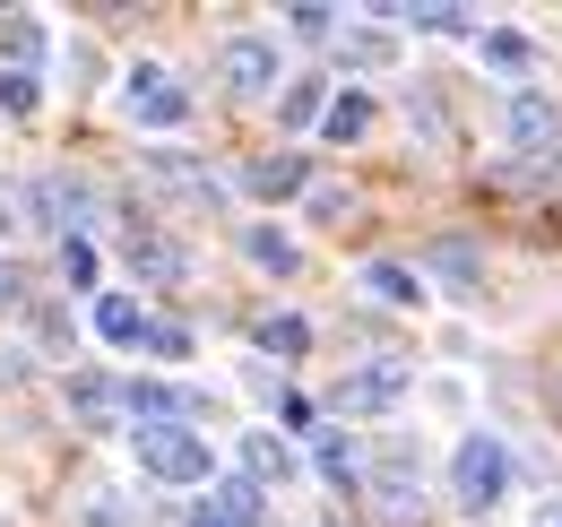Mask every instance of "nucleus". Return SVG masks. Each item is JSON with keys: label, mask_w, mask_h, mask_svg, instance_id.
<instances>
[{"label": "nucleus", "mask_w": 562, "mask_h": 527, "mask_svg": "<svg viewBox=\"0 0 562 527\" xmlns=\"http://www.w3.org/2000/svg\"><path fill=\"white\" fill-rule=\"evenodd\" d=\"M502 493H510V450H502L493 433H468V441L450 450V502H459L468 519H485V511H502Z\"/></svg>", "instance_id": "f257e3e1"}, {"label": "nucleus", "mask_w": 562, "mask_h": 527, "mask_svg": "<svg viewBox=\"0 0 562 527\" xmlns=\"http://www.w3.org/2000/svg\"><path fill=\"white\" fill-rule=\"evenodd\" d=\"M122 113H131L139 131H182V122H191V87L165 61H131L122 69Z\"/></svg>", "instance_id": "f03ea898"}, {"label": "nucleus", "mask_w": 562, "mask_h": 527, "mask_svg": "<svg viewBox=\"0 0 562 527\" xmlns=\"http://www.w3.org/2000/svg\"><path fill=\"white\" fill-rule=\"evenodd\" d=\"M131 450H139V467L156 484H209V441L191 424H139Z\"/></svg>", "instance_id": "7ed1b4c3"}, {"label": "nucleus", "mask_w": 562, "mask_h": 527, "mask_svg": "<svg viewBox=\"0 0 562 527\" xmlns=\"http://www.w3.org/2000/svg\"><path fill=\"white\" fill-rule=\"evenodd\" d=\"M398 397H407V363H363L329 390V415H390Z\"/></svg>", "instance_id": "20e7f679"}, {"label": "nucleus", "mask_w": 562, "mask_h": 527, "mask_svg": "<svg viewBox=\"0 0 562 527\" xmlns=\"http://www.w3.org/2000/svg\"><path fill=\"white\" fill-rule=\"evenodd\" d=\"M122 260H131V277H147V285H182V277H191V251H182L173 234L139 225V216H131V234H122Z\"/></svg>", "instance_id": "39448f33"}, {"label": "nucleus", "mask_w": 562, "mask_h": 527, "mask_svg": "<svg viewBox=\"0 0 562 527\" xmlns=\"http://www.w3.org/2000/svg\"><path fill=\"white\" fill-rule=\"evenodd\" d=\"M216 78H225L234 96H269V87H278V44H269V35H225Z\"/></svg>", "instance_id": "423d86ee"}, {"label": "nucleus", "mask_w": 562, "mask_h": 527, "mask_svg": "<svg viewBox=\"0 0 562 527\" xmlns=\"http://www.w3.org/2000/svg\"><path fill=\"white\" fill-rule=\"evenodd\" d=\"M139 165H147V182H165V191H182V199H216V173L200 165V156H182V147H147Z\"/></svg>", "instance_id": "0eeeda50"}, {"label": "nucleus", "mask_w": 562, "mask_h": 527, "mask_svg": "<svg viewBox=\"0 0 562 527\" xmlns=\"http://www.w3.org/2000/svg\"><path fill=\"white\" fill-rule=\"evenodd\" d=\"M510 138H519V147H554V138H562V113H554V96L519 87V96H510Z\"/></svg>", "instance_id": "6e6552de"}, {"label": "nucleus", "mask_w": 562, "mask_h": 527, "mask_svg": "<svg viewBox=\"0 0 562 527\" xmlns=\"http://www.w3.org/2000/svg\"><path fill=\"white\" fill-rule=\"evenodd\" d=\"M243 182H251L260 199H294V191H312V165L278 147V156H251V165H243Z\"/></svg>", "instance_id": "1a4fd4ad"}, {"label": "nucleus", "mask_w": 562, "mask_h": 527, "mask_svg": "<svg viewBox=\"0 0 562 527\" xmlns=\"http://www.w3.org/2000/svg\"><path fill=\"white\" fill-rule=\"evenodd\" d=\"M243 475L260 493H278V484H294V450H285L278 433H243Z\"/></svg>", "instance_id": "9d476101"}, {"label": "nucleus", "mask_w": 562, "mask_h": 527, "mask_svg": "<svg viewBox=\"0 0 562 527\" xmlns=\"http://www.w3.org/2000/svg\"><path fill=\"white\" fill-rule=\"evenodd\" d=\"M416 450H407V441H381V450H372V493H381V502H407V493H416Z\"/></svg>", "instance_id": "9b49d317"}, {"label": "nucleus", "mask_w": 562, "mask_h": 527, "mask_svg": "<svg viewBox=\"0 0 562 527\" xmlns=\"http://www.w3.org/2000/svg\"><path fill=\"white\" fill-rule=\"evenodd\" d=\"M338 61L347 69H390L398 61V35H390V26H338Z\"/></svg>", "instance_id": "f8f14e48"}, {"label": "nucleus", "mask_w": 562, "mask_h": 527, "mask_svg": "<svg viewBox=\"0 0 562 527\" xmlns=\"http://www.w3.org/2000/svg\"><path fill=\"white\" fill-rule=\"evenodd\" d=\"M209 511H225L234 527H269V493H260L251 475H225V484L209 493Z\"/></svg>", "instance_id": "ddd939ff"}, {"label": "nucleus", "mask_w": 562, "mask_h": 527, "mask_svg": "<svg viewBox=\"0 0 562 527\" xmlns=\"http://www.w3.org/2000/svg\"><path fill=\"white\" fill-rule=\"evenodd\" d=\"M363 285H372L381 303H398V312H416V303H424V277L407 260H372V268H363Z\"/></svg>", "instance_id": "4468645a"}, {"label": "nucleus", "mask_w": 562, "mask_h": 527, "mask_svg": "<svg viewBox=\"0 0 562 527\" xmlns=\"http://www.w3.org/2000/svg\"><path fill=\"white\" fill-rule=\"evenodd\" d=\"M398 26H416V35H476V18L459 9V0H424V9H390Z\"/></svg>", "instance_id": "2eb2a0df"}, {"label": "nucleus", "mask_w": 562, "mask_h": 527, "mask_svg": "<svg viewBox=\"0 0 562 527\" xmlns=\"http://www.w3.org/2000/svg\"><path fill=\"white\" fill-rule=\"evenodd\" d=\"M243 251H251V260L269 268V277H294V268H303V251L285 243L278 225H243Z\"/></svg>", "instance_id": "dca6fc26"}, {"label": "nucleus", "mask_w": 562, "mask_h": 527, "mask_svg": "<svg viewBox=\"0 0 562 527\" xmlns=\"http://www.w3.org/2000/svg\"><path fill=\"white\" fill-rule=\"evenodd\" d=\"M35 61H44V26H35V18H9V26H0V69H26V78H35Z\"/></svg>", "instance_id": "f3484780"}, {"label": "nucleus", "mask_w": 562, "mask_h": 527, "mask_svg": "<svg viewBox=\"0 0 562 527\" xmlns=\"http://www.w3.org/2000/svg\"><path fill=\"white\" fill-rule=\"evenodd\" d=\"M260 355H278V363H294V355H303V346H312V321H294V312H269V321H260Z\"/></svg>", "instance_id": "a211bd4d"}, {"label": "nucleus", "mask_w": 562, "mask_h": 527, "mask_svg": "<svg viewBox=\"0 0 562 527\" xmlns=\"http://www.w3.org/2000/svg\"><path fill=\"white\" fill-rule=\"evenodd\" d=\"M321 131L338 138V147H355V138L372 131V96H329V113H321Z\"/></svg>", "instance_id": "6ab92c4d"}, {"label": "nucleus", "mask_w": 562, "mask_h": 527, "mask_svg": "<svg viewBox=\"0 0 562 527\" xmlns=\"http://www.w3.org/2000/svg\"><path fill=\"white\" fill-rule=\"evenodd\" d=\"M139 303H131V294H104V303H95V337H113V346H139Z\"/></svg>", "instance_id": "aec40b11"}, {"label": "nucleus", "mask_w": 562, "mask_h": 527, "mask_svg": "<svg viewBox=\"0 0 562 527\" xmlns=\"http://www.w3.org/2000/svg\"><path fill=\"white\" fill-rule=\"evenodd\" d=\"M70 406L87 424H104V415H122V381H95V372H78L70 381Z\"/></svg>", "instance_id": "412c9836"}, {"label": "nucleus", "mask_w": 562, "mask_h": 527, "mask_svg": "<svg viewBox=\"0 0 562 527\" xmlns=\"http://www.w3.org/2000/svg\"><path fill=\"white\" fill-rule=\"evenodd\" d=\"M278 113H285V131H303V122H321V113H329V87H321V78H294V87L278 96Z\"/></svg>", "instance_id": "4be33fe9"}, {"label": "nucleus", "mask_w": 562, "mask_h": 527, "mask_svg": "<svg viewBox=\"0 0 562 527\" xmlns=\"http://www.w3.org/2000/svg\"><path fill=\"white\" fill-rule=\"evenodd\" d=\"M476 44H485L493 69H528V61H537V44H528V35H510V26H476Z\"/></svg>", "instance_id": "5701e85b"}, {"label": "nucleus", "mask_w": 562, "mask_h": 527, "mask_svg": "<svg viewBox=\"0 0 562 527\" xmlns=\"http://www.w3.org/2000/svg\"><path fill=\"white\" fill-rule=\"evenodd\" d=\"M139 346L156 355V363H182V355H191V329H182V321H156V312H147V321H139Z\"/></svg>", "instance_id": "b1692460"}, {"label": "nucleus", "mask_w": 562, "mask_h": 527, "mask_svg": "<svg viewBox=\"0 0 562 527\" xmlns=\"http://www.w3.org/2000/svg\"><path fill=\"white\" fill-rule=\"evenodd\" d=\"M312 216L321 225H355V191L347 182H312Z\"/></svg>", "instance_id": "393cba45"}, {"label": "nucleus", "mask_w": 562, "mask_h": 527, "mask_svg": "<svg viewBox=\"0 0 562 527\" xmlns=\"http://www.w3.org/2000/svg\"><path fill=\"white\" fill-rule=\"evenodd\" d=\"M321 475H329V484H363V459H355V441H338V433H329V441H321Z\"/></svg>", "instance_id": "a878e982"}, {"label": "nucleus", "mask_w": 562, "mask_h": 527, "mask_svg": "<svg viewBox=\"0 0 562 527\" xmlns=\"http://www.w3.org/2000/svg\"><path fill=\"white\" fill-rule=\"evenodd\" d=\"M0 113H18V122L35 113V78L26 69H0Z\"/></svg>", "instance_id": "bb28decb"}, {"label": "nucleus", "mask_w": 562, "mask_h": 527, "mask_svg": "<svg viewBox=\"0 0 562 527\" xmlns=\"http://www.w3.org/2000/svg\"><path fill=\"white\" fill-rule=\"evenodd\" d=\"M61 277H70V285H95V243H87V234L61 243Z\"/></svg>", "instance_id": "cd10ccee"}, {"label": "nucleus", "mask_w": 562, "mask_h": 527, "mask_svg": "<svg viewBox=\"0 0 562 527\" xmlns=\"http://www.w3.org/2000/svg\"><path fill=\"white\" fill-rule=\"evenodd\" d=\"M294 35H338V18H329L321 0H303V9H294Z\"/></svg>", "instance_id": "c85d7f7f"}, {"label": "nucleus", "mask_w": 562, "mask_h": 527, "mask_svg": "<svg viewBox=\"0 0 562 527\" xmlns=\"http://www.w3.org/2000/svg\"><path fill=\"white\" fill-rule=\"evenodd\" d=\"M18 225H26V191H18V182H0V234H18Z\"/></svg>", "instance_id": "c756f323"}, {"label": "nucleus", "mask_w": 562, "mask_h": 527, "mask_svg": "<svg viewBox=\"0 0 562 527\" xmlns=\"http://www.w3.org/2000/svg\"><path fill=\"white\" fill-rule=\"evenodd\" d=\"M191 527H234V519H225V511H209V502H200V511H191Z\"/></svg>", "instance_id": "7c9ffc66"}, {"label": "nucleus", "mask_w": 562, "mask_h": 527, "mask_svg": "<svg viewBox=\"0 0 562 527\" xmlns=\"http://www.w3.org/2000/svg\"><path fill=\"white\" fill-rule=\"evenodd\" d=\"M9 285H18V268H9V260H0V303H9Z\"/></svg>", "instance_id": "2f4dec72"}, {"label": "nucleus", "mask_w": 562, "mask_h": 527, "mask_svg": "<svg viewBox=\"0 0 562 527\" xmlns=\"http://www.w3.org/2000/svg\"><path fill=\"white\" fill-rule=\"evenodd\" d=\"M537 527H562V502H554V511H546V519H537Z\"/></svg>", "instance_id": "473e14b6"}, {"label": "nucleus", "mask_w": 562, "mask_h": 527, "mask_svg": "<svg viewBox=\"0 0 562 527\" xmlns=\"http://www.w3.org/2000/svg\"><path fill=\"white\" fill-rule=\"evenodd\" d=\"M554 406H562V381H554Z\"/></svg>", "instance_id": "72a5a7b5"}]
</instances>
